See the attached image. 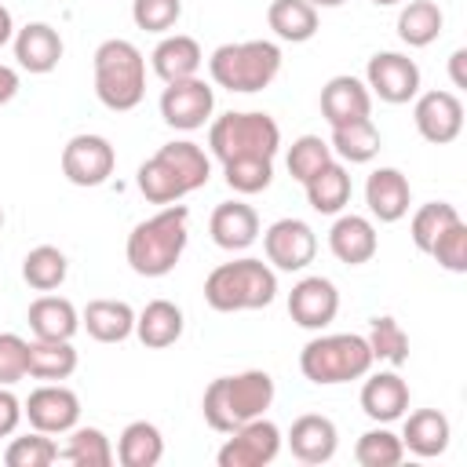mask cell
I'll list each match as a JSON object with an SVG mask.
<instances>
[{
	"instance_id": "cell-36",
	"label": "cell",
	"mask_w": 467,
	"mask_h": 467,
	"mask_svg": "<svg viewBox=\"0 0 467 467\" xmlns=\"http://www.w3.org/2000/svg\"><path fill=\"white\" fill-rule=\"evenodd\" d=\"M69 274V263L62 255V248L55 244H36L26 259H22V281L36 292H55Z\"/></svg>"
},
{
	"instance_id": "cell-52",
	"label": "cell",
	"mask_w": 467,
	"mask_h": 467,
	"mask_svg": "<svg viewBox=\"0 0 467 467\" xmlns=\"http://www.w3.org/2000/svg\"><path fill=\"white\" fill-rule=\"evenodd\" d=\"M0 226H4V208H0Z\"/></svg>"
},
{
	"instance_id": "cell-10",
	"label": "cell",
	"mask_w": 467,
	"mask_h": 467,
	"mask_svg": "<svg viewBox=\"0 0 467 467\" xmlns=\"http://www.w3.org/2000/svg\"><path fill=\"white\" fill-rule=\"evenodd\" d=\"M365 88L390 106L412 102L420 95V66L401 51H376L365 66Z\"/></svg>"
},
{
	"instance_id": "cell-4",
	"label": "cell",
	"mask_w": 467,
	"mask_h": 467,
	"mask_svg": "<svg viewBox=\"0 0 467 467\" xmlns=\"http://www.w3.org/2000/svg\"><path fill=\"white\" fill-rule=\"evenodd\" d=\"M277 296V274L263 259H234L219 263L204 277V303L219 314H237V310H263Z\"/></svg>"
},
{
	"instance_id": "cell-28",
	"label": "cell",
	"mask_w": 467,
	"mask_h": 467,
	"mask_svg": "<svg viewBox=\"0 0 467 467\" xmlns=\"http://www.w3.org/2000/svg\"><path fill=\"white\" fill-rule=\"evenodd\" d=\"M182 310L171 299H150L139 314H135V336L142 347L150 350H164L182 336Z\"/></svg>"
},
{
	"instance_id": "cell-22",
	"label": "cell",
	"mask_w": 467,
	"mask_h": 467,
	"mask_svg": "<svg viewBox=\"0 0 467 467\" xmlns=\"http://www.w3.org/2000/svg\"><path fill=\"white\" fill-rule=\"evenodd\" d=\"M328 248H332V255L339 259V263H347V266H361V263H368L372 255H376V248H379V237H376V226H372V219H365V215H339L336 223H332V230H328Z\"/></svg>"
},
{
	"instance_id": "cell-13",
	"label": "cell",
	"mask_w": 467,
	"mask_h": 467,
	"mask_svg": "<svg viewBox=\"0 0 467 467\" xmlns=\"http://www.w3.org/2000/svg\"><path fill=\"white\" fill-rule=\"evenodd\" d=\"M263 252L277 270H306L317 255V234L303 219H277L263 234Z\"/></svg>"
},
{
	"instance_id": "cell-37",
	"label": "cell",
	"mask_w": 467,
	"mask_h": 467,
	"mask_svg": "<svg viewBox=\"0 0 467 467\" xmlns=\"http://www.w3.org/2000/svg\"><path fill=\"white\" fill-rule=\"evenodd\" d=\"M354 460H358L361 467H398V463L405 460V445H401V438H398L394 431L372 427V431H365V434L358 438Z\"/></svg>"
},
{
	"instance_id": "cell-40",
	"label": "cell",
	"mask_w": 467,
	"mask_h": 467,
	"mask_svg": "<svg viewBox=\"0 0 467 467\" xmlns=\"http://www.w3.org/2000/svg\"><path fill=\"white\" fill-rule=\"evenodd\" d=\"M223 175L234 193H244V197L263 193L274 182V161L270 157H237V161L223 164Z\"/></svg>"
},
{
	"instance_id": "cell-41",
	"label": "cell",
	"mask_w": 467,
	"mask_h": 467,
	"mask_svg": "<svg viewBox=\"0 0 467 467\" xmlns=\"http://www.w3.org/2000/svg\"><path fill=\"white\" fill-rule=\"evenodd\" d=\"M332 161V146L321 139V135H299L292 146H288V175L296 182H306L310 175H317L325 164Z\"/></svg>"
},
{
	"instance_id": "cell-39",
	"label": "cell",
	"mask_w": 467,
	"mask_h": 467,
	"mask_svg": "<svg viewBox=\"0 0 467 467\" xmlns=\"http://www.w3.org/2000/svg\"><path fill=\"white\" fill-rule=\"evenodd\" d=\"M368 350H372V358L376 361H387V365H405L409 361V336H405V328L394 321V317H372V325H368Z\"/></svg>"
},
{
	"instance_id": "cell-48",
	"label": "cell",
	"mask_w": 467,
	"mask_h": 467,
	"mask_svg": "<svg viewBox=\"0 0 467 467\" xmlns=\"http://www.w3.org/2000/svg\"><path fill=\"white\" fill-rule=\"evenodd\" d=\"M463 62H467V51H463V47H456V51H452V58H449V73H452V84H456V88H467Z\"/></svg>"
},
{
	"instance_id": "cell-24",
	"label": "cell",
	"mask_w": 467,
	"mask_h": 467,
	"mask_svg": "<svg viewBox=\"0 0 467 467\" xmlns=\"http://www.w3.org/2000/svg\"><path fill=\"white\" fill-rule=\"evenodd\" d=\"M150 62H153V73H157L164 84H175V80L197 77L204 55H201V44H197L193 36H186V33H171V36H164V40L153 47Z\"/></svg>"
},
{
	"instance_id": "cell-1",
	"label": "cell",
	"mask_w": 467,
	"mask_h": 467,
	"mask_svg": "<svg viewBox=\"0 0 467 467\" xmlns=\"http://www.w3.org/2000/svg\"><path fill=\"white\" fill-rule=\"evenodd\" d=\"M212 179V161L208 153L190 142V139H179V142H164L153 157H146L139 164V193L150 201V204H175L182 201L186 193L208 186Z\"/></svg>"
},
{
	"instance_id": "cell-45",
	"label": "cell",
	"mask_w": 467,
	"mask_h": 467,
	"mask_svg": "<svg viewBox=\"0 0 467 467\" xmlns=\"http://www.w3.org/2000/svg\"><path fill=\"white\" fill-rule=\"evenodd\" d=\"M29 376V343L15 332H0V387H15Z\"/></svg>"
},
{
	"instance_id": "cell-38",
	"label": "cell",
	"mask_w": 467,
	"mask_h": 467,
	"mask_svg": "<svg viewBox=\"0 0 467 467\" xmlns=\"http://www.w3.org/2000/svg\"><path fill=\"white\" fill-rule=\"evenodd\" d=\"M456 219H460V212H456V204H449V201H431V204L416 208V215H412V223H409L412 244H416L420 252H431V244H434Z\"/></svg>"
},
{
	"instance_id": "cell-29",
	"label": "cell",
	"mask_w": 467,
	"mask_h": 467,
	"mask_svg": "<svg viewBox=\"0 0 467 467\" xmlns=\"http://www.w3.org/2000/svg\"><path fill=\"white\" fill-rule=\"evenodd\" d=\"M161 456H164V438H161L157 423L135 420L120 431V438H117V463L120 467H157Z\"/></svg>"
},
{
	"instance_id": "cell-3",
	"label": "cell",
	"mask_w": 467,
	"mask_h": 467,
	"mask_svg": "<svg viewBox=\"0 0 467 467\" xmlns=\"http://www.w3.org/2000/svg\"><path fill=\"white\" fill-rule=\"evenodd\" d=\"M274 405V376L263 368H248L237 376H219L204 387L201 398V412L204 423L219 434L237 431L241 423L263 416Z\"/></svg>"
},
{
	"instance_id": "cell-44",
	"label": "cell",
	"mask_w": 467,
	"mask_h": 467,
	"mask_svg": "<svg viewBox=\"0 0 467 467\" xmlns=\"http://www.w3.org/2000/svg\"><path fill=\"white\" fill-rule=\"evenodd\" d=\"M182 15V0H131V18L146 33H168Z\"/></svg>"
},
{
	"instance_id": "cell-7",
	"label": "cell",
	"mask_w": 467,
	"mask_h": 467,
	"mask_svg": "<svg viewBox=\"0 0 467 467\" xmlns=\"http://www.w3.org/2000/svg\"><path fill=\"white\" fill-rule=\"evenodd\" d=\"M372 350L365 336L354 332H332V336H314L303 350H299V368L310 383L317 387H336V383H350L368 376L372 368Z\"/></svg>"
},
{
	"instance_id": "cell-46",
	"label": "cell",
	"mask_w": 467,
	"mask_h": 467,
	"mask_svg": "<svg viewBox=\"0 0 467 467\" xmlns=\"http://www.w3.org/2000/svg\"><path fill=\"white\" fill-rule=\"evenodd\" d=\"M18 423H22V401L7 387H0V438L15 434Z\"/></svg>"
},
{
	"instance_id": "cell-20",
	"label": "cell",
	"mask_w": 467,
	"mask_h": 467,
	"mask_svg": "<svg viewBox=\"0 0 467 467\" xmlns=\"http://www.w3.org/2000/svg\"><path fill=\"white\" fill-rule=\"evenodd\" d=\"M409 201H412V190H409V179L398 171V168H376L365 182V204L372 212V219L379 223H398L409 215Z\"/></svg>"
},
{
	"instance_id": "cell-27",
	"label": "cell",
	"mask_w": 467,
	"mask_h": 467,
	"mask_svg": "<svg viewBox=\"0 0 467 467\" xmlns=\"http://www.w3.org/2000/svg\"><path fill=\"white\" fill-rule=\"evenodd\" d=\"M449 438H452V427L449 420L438 412V409H416L405 416V431H401V445L412 452V456H441L449 449Z\"/></svg>"
},
{
	"instance_id": "cell-14",
	"label": "cell",
	"mask_w": 467,
	"mask_h": 467,
	"mask_svg": "<svg viewBox=\"0 0 467 467\" xmlns=\"http://www.w3.org/2000/svg\"><path fill=\"white\" fill-rule=\"evenodd\" d=\"M22 416L33 431L44 434H69L80 420V398L62 383H44L22 401Z\"/></svg>"
},
{
	"instance_id": "cell-49",
	"label": "cell",
	"mask_w": 467,
	"mask_h": 467,
	"mask_svg": "<svg viewBox=\"0 0 467 467\" xmlns=\"http://www.w3.org/2000/svg\"><path fill=\"white\" fill-rule=\"evenodd\" d=\"M11 36H15V22H11V11L0 4V47H4Z\"/></svg>"
},
{
	"instance_id": "cell-31",
	"label": "cell",
	"mask_w": 467,
	"mask_h": 467,
	"mask_svg": "<svg viewBox=\"0 0 467 467\" xmlns=\"http://www.w3.org/2000/svg\"><path fill=\"white\" fill-rule=\"evenodd\" d=\"M266 22L281 40L303 44L317 33V7L310 0H274L266 7Z\"/></svg>"
},
{
	"instance_id": "cell-19",
	"label": "cell",
	"mask_w": 467,
	"mask_h": 467,
	"mask_svg": "<svg viewBox=\"0 0 467 467\" xmlns=\"http://www.w3.org/2000/svg\"><path fill=\"white\" fill-rule=\"evenodd\" d=\"M11 44H15V58H18V66H22L26 73H51V69L62 62V36H58V29L47 26V22H29V26H22V29L11 36Z\"/></svg>"
},
{
	"instance_id": "cell-12",
	"label": "cell",
	"mask_w": 467,
	"mask_h": 467,
	"mask_svg": "<svg viewBox=\"0 0 467 467\" xmlns=\"http://www.w3.org/2000/svg\"><path fill=\"white\" fill-rule=\"evenodd\" d=\"M212 109H215V91L201 77L175 80V84H168L161 91V117L175 131H197V128H204V120L212 117Z\"/></svg>"
},
{
	"instance_id": "cell-26",
	"label": "cell",
	"mask_w": 467,
	"mask_h": 467,
	"mask_svg": "<svg viewBox=\"0 0 467 467\" xmlns=\"http://www.w3.org/2000/svg\"><path fill=\"white\" fill-rule=\"evenodd\" d=\"M80 325L95 343H124L135 332V310L124 299H91L80 314Z\"/></svg>"
},
{
	"instance_id": "cell-8",
	"label": "cell",
	"mask_w": 467,
	"mask_h": 467,
	"mask_svg": "<svg viewBox=\"0 0 467 467\" xmlns=\"http://www.w3.org/2000/svg\"><path fill=\"white\" fill-rule=\"evenodd\" d=\"M208 146L223 164L237 161V157H270L274 161V153L281 146V128L270 113H259V109L234 113L230 109V113L212 120Z\"/></svg>"
},
{
	"instance_id": "cell-17",
	"label": "cell",
	"mask_w": 467,
	"mask_h": 467,
	"mask_svg": "<svg viewBox=\"0 0 467 467\" xmlns=\"http://www.w3.org/2000/svg\"><path fill=\"white\" fill-rule=\"evenodd\" d=\"M368 113H372V91L365 88V80L339 73L321 88V117L328 120V128L365 120Z\"/></svg>"
},
{
	"instance_id": "cell-35",
	"label": "cell",
	"mask_w": 467,
	"mask_h": 467,
	"mask_svg": "<svg viewBox=\"0 0 467 467\" xmlns=\"http://www.w3.org/2000/svg\"><path fill=\"white\" fill-rule=\"evenodd\" d=\"M58 460H66L73 467H109L117 460V452L99 427H73L69 441L58 449Z\"/></svg>"
},
{
	"instance_id": "cell-34",
	"label": "cell",
	"mask_w": 467,
	"mask_h": 467,
	"mask_svg": "<svg viewBox=\"0 0 467 467\" xmlns=\"http://www.w3.org/2000/svg\"><path fill=\"white\" fill-rule=\"evenodd\" d=\"M77 372V350L69 339H33L29 343V376L33 379H69Z\"/></svg>"
},
{
	"instance_id": "cell-23",
	"label": "cell",
	"mask_w": 467,
	"mask_h": 467,
	"mask_svg": "<svg viewBox=\"0 0 467 467\" xmlns=\"http://www.w3.org/2000/svg\"><path fill=\"white\" fill-rule=\"evenodd\" d=\"M409 409V383L398 372H376L361 387V412L376 423H394Z\"/></svg>"
},
{
	"instance_id": "cell-9",
	"label": "cell",
	"mask_w": 467,
	"mask_h": 467,
	"mask_svg": "<svg viewBox=\"0 0 467 467\" xmlns=\"http://www.w3.org/2000/svg\"><path fill=\"white\" fill-rule=\"evenodd\" d=\"M281 452V431L274 420L255 416L248 423H241L237 431H230V438L219 449V467H266L274 463Z\"/></svg>"
},
{
	"instance_id": "cell-25",
	"label": "cell",
	"mask_w": 467,
	"mask_h": 467,
	"mask_svg": "<svg viewBox=\"0 0 467 467\" xmlns=\"http://www.w3.org/2000/svg\"><path fill=\"white\" fill-rule=\"evenodd\" d=\"M26 321L33 328V339H73L80 328V314L66 296H40L29 303Z\"/></svg>"
},
{
	"instance_id": "cell-6",
	"label": "cell",
	"mask_w": 467,
	"mask_h": 467,
	"mask_svg": "<svg viewBox=\"0 0 467 467\" xmlns=\"http://www.w3.org/2000/svg\"><path fill=\"white\" fill-rule=\"evenodd\" d=\"M208 73L219 88L252 95L274 84L281 73V47L274 40H241V44H223L208 58Z\"/></svg>"
},
{
	"instance_id": "cell-43",
	"label": "cell",
	"mask_w": 467,
	"mask_h": 467,
	"mask_svg": "<svg viewBox=\"0 0 467 467\" xmlns=\"http://www.w3.org/2000/svg\"><path fill=\"white\" fill-rule=\"evenodd\" d=\"M431 259H438V266L452 270V274H463L467 270V223L456 219L427 252Z\"/></svg>"
},
{
	"instance_id": "cell-21",
	"label": "cell",
	"mask_w": 467,
	"mask_h": 467,
	"mask_svg": "<svg viewBox=\"0 0 467 467\" xmlns=\"http://www.w3.org/2000/svg\"><path fill=\"white\" fill-rule=\"evenodd\" d=\"M208 234L219 248L226 252H244L255 237H259V215L252 204L244 201H223L212 219H208Z\"/></svg>"
},
{
	"instance_id": "cell-51",
	"label": "cell",
	"mask_w": 467,
	"mask_h": 467,
	"mask_svg": "<svg viewBox=\"0 0 467 467\" xmlns=\"http://www.w3.org/2000/svg\"><path fill=\"white\" fill-rule=\"evenodd\" d=\"M376 7H390V4H401V0H372Z\"/></svg>"
},
{
	"instance_id": "cell-42",
	"label": "cell",
	"mask_w": 467,
	"mask_h": 467,
	"mask_svg": "<svg viewBox=\"0 0 467 467\" xmlns=\"http://www.w3.org/2000/svg\"><path fill=\"white\" fill-rule=\"evenodd\" d=\"M55 460H58V445L44 431L11 438V445L4 449V463L7 467H51Z\"/></svg>"
},
{
	"instance_id": "cell-50",
	"label": "cell",
	"mask_w": 467,
	"mask_h": 467,
	"mask_svg": "<svg viewBox=\"0 0 467 467\" xmlns=\"http://www.w3.org/2000/svg\"><path fill=\"white\" fill-rule=\"evenodd\" d=\"M314 7H339V4H347V0H310Z\"/></svg>"
},
{
	"instance_id": "cell-47",
	"label": "cell",
	"mask_w": 467,
	"mask_h": 467,
	"mask_svg": "<svg viewBox=\"0 0 467 467\" xmlns=\"http://www.w3.org/2000/svg\"><path fill=\"white\" fill-rule=\"evenodd\" d=\"M18 95V73L11 66H0V106H7Z\"/></svg>"
},
{
	"instance_id": "cell-16",
	"label": "cell",
	"mask_w": 467,
	"mask_h": 467,
	"mask_svg": "<svg viewBox=\"0 0 467 467\" xmlns=\"http://www.w3.org/2000/svg\"><path fill=\"white\" fill-rule=\"evenodd\" d=\"M412 120L427 142L445 146V142L460 139V131H463V102L452 91H423V95H416Z\"/></svg>"
},
{
	"instance_id": "cell-33",
	"label": "cell",
	"mask_w": 467,
	"mask_h": 467,
	"mask_svg": "<svg viewBox=\"0 0 467 467\" xmlns=\"http://www.w3.org/2000/svg\"><path fill=\"white\" fill-rule=\"evenodd\" d=\"M441 26H445V15L434 0H409L398 15V36L409 44V47H427L441 36Z\"/></svg>"
},
{
	"instance_id": "cell-18",
	"label": "cell",
	"mask_w": 467,
	"mask_h": 467,
	"mask_svg": "<svg viewBox=\"0 0 467 467\" xmlns=\"http://www.w3.org/2000/svg\"><path fill=\"white\" fill-rule=\"evenodd\" d=\"M336 445H339V431L321 412H306L288 427V449L299 463H328L336 456Z\"/></svg>"
},
{
	"instance_id": "cell-2",
	"label": "cell",
	"mask_w": 467,
	"mask_h": 467,
	"mask_svg": "<svg viewBox=\"0 0 467 467\" xmlns=\"http://www.w3.org/2000/svg\"><path fill=\"white\" fill-rule=\"evenodd\" d=\"M186 237H190V208L186 204H164L157 215L135 223V230L128 234V266L139 277H164L175 270V263L186 252Z\"/></svg>"
},
{
	"instance_id": "cell-5",
	"label": "cell",
	"mask_w": 467,
	"mask_h": 467,
	"mask_svg": "<svg viewBox=\"0 0 467 467\" xmlns=\"http://www.w3.org/2000/svg\"><path fill=\"white\" fill-rule=\"evenodd\" d=\"M95 95L113 113H128L142 102L146 58L131 40L113 36V40H102L95 47Z\"/></svg>"
},
{
	"instance_id": "cell-32",
	"label": "cell",
	"mask_w": 467,
	"mask_h": 467,
	"mask_svg": "<svg viewBox=\"0 0 467 467\" xmlns=\"http://www.w3.org/2000/svg\"><path fill=\"white\" fill-rule=\"evenodd\" d=\"M328 146H332V153H336L339 161H350V164H368V161L379 153L383 139H379V128H376V124L365 117V120H350V124L332 128Z\"/></svg>"
},
{
	"instance_id": "cell-15",
	"label": "cell",
	"mask_w": 467,
	"mask_h": 467,
	"mask_svg": "<svg viewBox=\"0 0 467 467\" xmlns=\"http://www.w3.org/2000/svg\"><path fill=\"white\" fill-rule=\"evenodd\" d=\"M339 314V292L328 277H303L292 285L288 292V317L299 325V328H310V332H321L336 321Z\"/></svg>"
},
{
	"instance_id": "cell-30",
	"label": "cell",
	"mask_w": 467,
	"mask_h": 467,
	"mask_svg": "<svg viewBox=\"0 0 467 467\" xmlns=\"http://www.w3.org/2000/svg\"><path fill=\"white\" fill-rule=\"evenodd\" d=\"M303 186H306L310 208L321 212V215H339L347 208V201H350V175H347V168L336 157L317 175H310Z\"/></svg>"
},
{
	"instance_id": "cell-11",
	"label": "cell",
	"mask_w": 467,
	"mask_h": 467,
	"mask_svg": "<svg viewBox=\"0 0 467 467\" xmlns=\"http://www.w3.org/2000/svg\"><path fill=\"white\" fill-rule=\"evenodd\" d=\"M113 164H117V153L106 135L80 131L62 146V175L73 186H102L113 175Z\"/></svg>"
}]
</instances>
